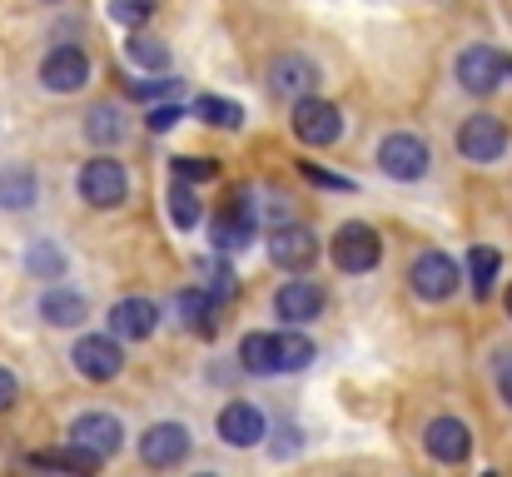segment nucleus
I'll list each match as a JSON object with an SVG mask.
<instances>
[{
	"instance_id": "nucleus-1",
	"label": "nucleus",
	"mask_w": 512,
	"mask_h": 477,
	"mask_svg": "<svg viewBox=\"0 0 512 477\" xmlns=\"http://www.w3.org/2000/svg\"><path fill=\"white\" fill-rule=\"evenodd\" d=\"M75 189H80V199H85L90 209H120V204L130 199V174H125L120 159L100 155V159H90V164L80 169Z\"/></svg>"
},
{
	"instance_id": "nucleus-2",
	"label": "nucleus",
	"mask_w": 512,
	"mask_h": 477,
	"mask_svg": "<svg viewBox=\"0 0 512 477\" xmlns=\"http://www.w3.org/2000/svg\"><path fill=\"white\" fill-rule=\"evenodd\" d=\"M329 254H334V264H339L343 274H368V269H378V259H383V239H378V229L373 224H343L339 234L329 239Z\"/></svg>"
},
{
	"instance_id": "nucleus-3",
	"label": "nucleus",
	"mask_w": 512,
	"mask_h": 477,
	"mask_svg": "<svg viewBox=\"0 0 512 477\" xmlns=\"http://www.w3.org/2000/svg\"><path fill=\"white\" fill-rule=\"evenodd\" d=\"M339 135H343L339 105H329V100H319V95L294 100V140H299V145H309V150H329Z\"/></svg>"
},
{
	"instance_id": "nucleus-4",
	"label": "nucleus",
	"mask_w": 512,
	"mask_h": 477,
	"mask_svg": "<svg viewBox=\"0 0 512 477\" xmlns=\"http://www.w3.org/2000/svg\"><path fill=\"white\" fill-rule=\"evenodd\" d=\"M209 239L219 254H239L254 244V204H249V189H234L229 204L209 219Z\"/></svg>"
},
{
	"instance_id": "nucleus-5",
	"label": "nucleus",
	"mask_w": 512,
	"mask_h": 477,
	"mask_svg": "<svg viewBox=\"0 0 512 477\" xmlns=\"http://www.w3.org/2000/svg\"><path fill=\"white\" fill-rule=\"evenodd\" d=\"M458 264L443 254V249H428V254H418L413 259V269H408V284H413V294L418 299H428V304H443V299H453L458 294Z\"/></svg>"
},
{
	"instance_id": "nucleus-6",
	"label": "nucleus",
	"mask_w": 512,
	"mask_h": 477,
	"mask_svg": "<svg viewBox=\"0 0 512 477\" xmlns=\"http://www.w3.org/2000/svg\"><path fill=\"white\" fill-rule=\"evenodd\" d=\"M428 145L418 140V135H408V130H393L383 145H378V164H383V174L388 179H398V184H413V179H423L428 174Z\"/></svg>"
},
{
	"instance_id": "nucleus-7",
	"label": "nucleus",
	"mask_w": 512,
	"mask_h": 477,
	"mask_svg": "<svg viewBox=\"0 0 512 477\" xmlns=\"http://www.w3.org/2000/svg\"><path fill=\"white\" fill-rule=\"evenodd\" d=\"M70 358H75V368H80L90 383H110V378H120V368H125V348H120L115 333H85Z\"/></svg>"
},
{
	"instance_id": "nucleus-8",
	"label": "nucleus",
	"mask_w": 512,
	"mask_h": 477,
	"mask_svg": "<svg viewBox=\"0 0 512 477\" xmlns=\"http://www.w3.org/2000/svg\"><path fill=\"white\" fill-rule=\"evenodd\" d=\"M85 80H90V55L80 45H55L40 60V85L55 90V95H75Z\"/></svg>"
},
{
	"instance_id": "nucleus-9",
	"label": "nucleus",
	"mask_w": 512,
	"mask_h": 477,
	"mask_svg": "<svg viewBox=\"0 0 512 477\" xmlns=\"http://www.w3.org/2000/svg\"><path fill=\"white\" fill-rule=\"evenodd\" d=\"M503 75H508V55H498L493 45H473L458 55V85L468 95H493L503 85Z\"/></svg>"
},
{
	"instance_id": "nucleus-10",
	"label": "nucleus",
	"mask_w": 512,
	"mask_h": 477,
	"mask_svg": "<svg viewBox=\"0 0 512 477\" xmlns=\"http://www.w3.org/2000/svg\"><path fill=\"white\" fill-rule=\"evenodd\" d=\"M503 150H508V130H503L498 115H473V120H463V130H458V155L463 159L493 164V159H503Z\"/></svg>"
},
{
	"instance_id": "nucleus-11",
	"label": "nucleus",
	"mask_w": 512,
	"mask_h": 477,
	"mask_svg": "<svg viewBox=\"0 0 512 477\" xmlns=\"http://www.w3.org/2000/svg\"><path fill=\"white\" fill-rule=\"evenodd\" d=\"M423 448H428L433 463L458 468V463H468V453H473V433H468L463 418H433V423L423 428Z\"/></svg>"
},
{
	"instance_id": "nucleus-12",
	"label": "nucleus",
	"mask_w": 512,
	"mask_h": 477,
	"mask_svg": "<svg viewBox=\"0 0 512 477\" xmlns=\"http://www.w3.org/2000/svg\"><path fill=\"white\" fill-rule=\"evenodd\" d=\"M269 259L279 264V269H309L314 259H319V234L314 229H304V224H279L274 234H269Z\"/></svg>"
},
{
	"instance_id": "nucleus-13",
	"label": "nucleus",
	"mask_w": 512,
	"mask_h": 477,
	"mask_svg": "<svg viewBox=\"0 0 512 477\" xmlns=\"http://www.w3.org/2000/svg\"><path fill=\"white\" fill-rule=\"evenodd\" d=\"M324 284H314V279H289L279 294H274V314L284 318V323H314V318H324Z\"/></svg>"
},
{
	"instance_id": "nucleus-14",
	"label": "nucleus",
	"mask_w": 512,
	"mask_h": 477,
	"mask_svg": "<svg viewBox=\"0 0 512 477\" xmlns=\"http://www.w3.org/2000/svg\"><path fill=\"white\" fill-rule=\"evenodd\" d=\"M140 458L150 468H179L189 458V428L184 423H155L145 438H140Z\"/></svg>"
},
{
	"instance_id": "nucleus-15",
	"label": "nucleus",
	"mask_w": 512,
	"mask_h": 477,
	"mask_svg": "<svg viewBox=\"0 0 512 477\" xmlns=\"http://www.w3.org/2000/svg\"><path fill=\"white\" fill-rule=\"evenodd\" d=\"M314 85H319V65L304 55H279L269 65V90L279 100H304V95H314Z\"/></svg>"
},
{
	"instance_id": "nucleus-16",
	"label": "nucleus",
	"mask_w": 512,
	"mask_h": 477,
	"mask_svg": "<svg viewBox=\"0 0 512 477\" xmlns=\"http://www.w3.org/2000/svg\"><path fill=\"white\" fill-rule=\"evenodd\" d=\"M70 443L90 448L95 458H115L120 443H125V428H120V418H110V413H85V418H75Z\"/></svg>"
},
{
	"instance_id": "nucleus-17",
	"label": "nucleus",
	"mask_w": 512,
	"mask_h": 477,
	"mask_svg": "<svg viewBox=\"0 0 512 477\" xmlns=\"http://www.w3.org/2000/svg\"><path fill=\"white\" fill-rule=\"evenodd\" d=\"M219 438L229 443V448H254L259 438H264V413L254 408V403H224V413H219Z\"/></svg>"
},
{
	"instance_id": "nucleus-18",
	"label": "nucleus",
	"mask_w": 512,
	"mask_h": 477,
	"mask_svg": "<svg viewBox=\"0 0 512 477\" xmlns=\"http://www.w3.org/2000/svg\"><path fill=\"white\" fill-rule=\"evenodd\" d=\"M155 323H160V309L150 304V299H120L115 309H110V333L115 338H125V343H135V338H150L155 333Z\"/></svg>"
},
{
	"instance_id": "nucleus-19",
	"label": "nucleus",
	"mask_w": 512,
	"mask_h": 477,
	"mask_svg": "<svg viewBox=\"0 0 512 477\" xmlns=\"http://www.w3.org/2000/svg\"><path fill=\"white\" fill-rule=\"evenodd\" d=\"M25 463H30V468H50V473H95L105 458H95L90 448L70 443V448H40V453H30Z\"/></svg>"
},
{
	"instance_id": "nucleus-20",
	"label": "nucleus",
	"mask_w": 512,
	"mask_h": 477,
	"mask_svg": "<svg viewBox=\"0 0 512 477\" xmlns=\"http://www.w3.org/2000/svg\"><path fill=\"white\" fill-rule=\"evenodd\" d=\"M85 294H75V289H45L40 294V318L45 323H55V328H75V323H85Z\"/></svg>"
},
{
	"instance_id": "nucleus-21",
	"label": "nucleus",
	"mask_w": 512,
	"mask_h": 477,
	"mask_svg": "<svg viewBox=\"0 0 512 477\" xmlns=\"http://www.w3.org/2000/svg\"><path fill=\"white\" fill-rule=\"evenodd\" d=\"M239 363H244V373L274 378V373H279V348H274V333H244V343H239Z\"/></svg>"
},
{
	"instance_id": "nucleus-22",
	"label": "nucleus",
	"mask_w": 512,
	"mask_h": 477,
	"mask_svg": "<svg viewBox=\"0 0 512 477\" xmlns=\"http://www.w3.org/2000/svg\"><path fill=\"white\" fill-rule=\"evenodd\" d=\"M174 309H179V318H184L189 333L214 338V294H209V289H184V294L174 299Z\"/></svg>"
},
{
	"instance_id": "nucleus-23",
	"label": "nucleus",
	"mask_w": 512,
	"mask_h": 477,
	"mask_svg": "<svg viewBox=\"0 0 512 477\" xmlns=\"http://www.w3.org/2000/svg\"><path fill=\"white\" fill-rule=\"evenodd\" d=\"M274 348H279V373H299V368L314 363V338H304L299 323L284 328V333H274Z\"/></svg>"
},
{
	"instance_id": "nucleus-24",
	"label": "nucleus",
	"mask_w": 512,
	"mask_h": 477,
	"mask_svg": "<svg viewBox=\"0 0 512 477\" xmlns=\"http://www.w3.org/2000/svg\"><path fill=\"white\" fill-rule=\"evenodd\" d=\"M498 269H503L498 249L478 244V249L468 254V284H473V294H478V299H488V294H493V284H498Z\"/></svg>"
},
{
	"instance_id": "nucleus-25",
	"label": "nucleus",
	"mask_w": 512,
	"mask_h": 477,
	"mask_svg": "<svg viewBox=\"0 0 512 477\" xmlns=\"http://www.w3.org/2000/svg\"><path fill=\"white\" fill-rule=\"evenodd\" d=\"M85 140H95V145L125 140V115H120L115 105H95V110L85 115Z\"/></svg>"
},
{
	"instance_id": "nucleus-26",
	"label": "nucleus",
	"mask_w": 512,
	"mask_h": 477,
	"mask_svg": "<svg viewBox=\"0 0 512 477\" xmlns=\"http://www.w3.org/2000/svg\"><path fill=\"white\" fill-rule=\"evenodd\" d=\"M30 204H35V174L0 169V209H30Z\"/></svg>"
},
{
	"instance_id": "nucleus-27",
	"label": "nucleus",
	"mask_w": 512,
	"mask_h": 477,
	"mask_svg": "<svg viewBox=\"0 0 512 477\" xmlns=\"http://www.w3.org/2000/svg\"><path fill=\"white\" fill-rule=\"evenodd\" d=\"M165 199H170V219L179 224V229H194V224L204 219V204H199V194H194L189 179H174Z\"/></svg>"
},
{
	"instance_id": "nucleus-28",
	"label": "nucleus",
	"mask_w": 512,
	"mask_h": 477,
	"mask_svg": "<svg viewBox=\"0 0 512 477\" xmlns=\"http://www.w3.org/2000/svg\"><path fill=\"white\" fill-rule=\"evenodd\" d=\"M194 115H199L204 125H214V130H239V125H244V110H239L234 100H219V95H199V100H194Z\"/></svg>"
},
{
	"instance_id": "nucleus-29",
	"label": "nucleus",
	"mask_w": 512,
	"mask_h": 477,
	"mask_svg": "<svg viewBox=\"0 0 512 477\" xmlns=\"http://www.w3.org/2000/svg\"><path fill=\"white\" fill-rule=\"evenodd\" d=\"M25 269H30L35 279H65V254L55 249V239H35V244L25 249Z\"/></svg>"
},
{
	"instance_id": "nucleus-30",
	"label": "nucleus",
	"mask_w": 512,
	"mask_h": 477,
	"mask_svg": "<svg viewBox=\"0 0 512 477\" xmlns=\"http://www.w3.org/2000/svg\"><path fill=\"white\" fill-rule=\"evenodd\" d=\"M125 55H130L135 65H145V70H165V65H170L165 40H160V35H145V30H135V35L125 40Z\"/></svg>"
},
{
	"instance_id": "nucleus-31",
	"label": "nucleus",
	"mask_w": 512,
	"mask_h": 477,
	"mask_svg": "<svg viewBox=\"0 0 512 477\" xmlns=\"http://www.w3.org/2000/svg\"><path fill=\"white\" fill-rule=\"evenodd\" d=\"M110 15H115L125 30H140V25L155 15V0H110Z\"/></svg>"
},
{
	"instance_id": "nucleus-32",
	"label": "nucleus",
	"mask_w": 512,
	"mask_h": 477,
	"mask_svg": "<svg viewBox=\"0 0 512 477\" xmlns=\"http://www.w3.org/2000/svg\"><path fill=\"white\" fill-rule=\"evenodd\" d=\"M219 174V164L214 159H199V155H174V179H189V184H204V179H214Z\"/></svg>"
},
{
	"instance_id": "nucleus-33",
	"label": "nucleus",
	"mask_w": 512,
	"mask_h": 477,
	"mask_svg": "<svg viewBox=\"0 0 512 477\" xmlns=\"http://www.w3.org/2000/svg\"><path fill=\"white\" fill-rule=\"evenodd\" d=\"M204 289L214 294V304H229V299L239 294V284H234V269H229V264L219 259V264L209 269V284H204Z\"/></svg>"
},
{
	"instance_id": "nucleus-34",
	"label": "nucleus",
	"mask_w": 512,
	"mask_h": 477,
	"mask_svg": "<svg viewBox=\"0 0 512 477\" xmlns=\"http://www.w3.org/2000/svg\"><path fill=\"white\" fill-rule=\"evenodd\" d=\"M299 169H304V179H309V184H324V189H339V194L353 189V179H343V174H334V169H319V164H309V159H304Z\"/></svg>"
},
{
	"instance_id": "nucleus-35",
	"label": "nucleus",
	"mask_w": 512,
	"mask_h": 477,
	"mask_svg": "<svg viewBox=\"0 0 512 477\" xmlns=\"http://www.w3.org/2000/svg\"><path fill=\"white\" fill-rule=\"evenodd\" d=\"M493 378H498V393H503V403L512 408V348H503V353L493 358Z\"/></svg>"
},
{
	"instance_id": "nucleus-36",
	"label": "nucleus",
	"mask_w": 512,
	"mask_h": 477,
	"mask_svg": "<svg viewBox=\"0 0 512 477\" xmlns=\"http://www.w3.org/2000/svg\"><path fill=\"white\" fill-rule=\"evenodd\" d=\"M179 120H184V110H179V105H160V110H150V115H145V125H150L155 135H165V130H174Z\"/></svg>"
},
{
	"instance_id": "nucleus-37",
	"label": "nucleus",
	"mask_w": 512,
	"mask_h": 477,
	"mask_svg": "<svg viewBox=\"0 0 512 477\" xmlns=\"http://www.w3.org/2000/svg\"><path fill=\"white\" fill-rule=\"evenodd\" d=\"M179 90V80H135L130 85V95H140V100H155V95H174Z\"/></svg>"
},
{
	"instance_id": "nucleus-38",
	"label": "nucleus",
	"mask_w": 512,
	"mask_h": 477,
	"mask_svg": "<svg viewBox=\"0 0 512 477\" xmlns=\"http://www.w3.org/2000/svg\"><path fill=\"white\" fill-rule=\"evenodd\" d=\"M15 393H20V383H15V373L10 368H0V413L15 403Z\"/></svg>"
},
{
	"instance_id": "nucleus-39",
	"label": "nucleus",
	"mask_w": 512,
	"mask_h": 477,
	"mask_svg": "<svg viewBox=\"0 0 512 477\" xmlns=\"http://www.w3.org/2000/svg\"><path fill=\"white\" fill-rule=\"evenodd\" d=\"M508 318H512V289H508Z\"/></svg>"
}]
</instances>
